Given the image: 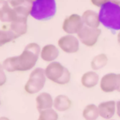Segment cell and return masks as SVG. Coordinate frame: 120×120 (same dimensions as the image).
Masks as SVG:
<instances>
[{
  "label": "cell",
  "mask_w": 120,
  "mask_h": 120,
  "mask_svg": "<svg viewBox=\"0 0 120 120\" xmlns=\"http://www.w3.org/2000/svg\"><path fill=\"white\" fill-rule=\"evenodd\" d=\"M83 25L82 16L74 13L65 18L62 23V30L66 34L77 35Z\"/></svg>",
  "instance_id": "obj_8"
},
{
  "label": "cell",
  "mask_w": 120,
  "mask_h": 120,
  "mask_svg": "<svg viewBox=\"0 0 120 120\" xmlns=\"http://www.w3.org/2000/svg\"><path fill=\"white\" fill-rule=\"evenodd\" d=\"M60 55V48L54 44H47L41 48L40 58L45 62L51 63L56 61Z\"/></svg>",
  "instance_id": "obj_12"
},
{
  "label": "cell",
  "mask_w": 120,
  "mask_h": 120,
  "mask_svg": "<svg viewBox=\"0 0 120 120\" xmlns=\"http://www.w3.org/2000/svg\"><path fill=\"white\" fill-rule=\"evenodd\" d=\"M117 92L120 93V74H118V87Z\"/></svg>",
  "instance_id": "obj_26"
},
{
  "label": "cell",
  "mask_w": 120,
  "mask_h": 120,
  "mask_svg": "<svg viewBox=\"0 0 120 120\" xmlns=\"http://www.w3.org/2000/svg\"><path fill=\"white\" fill-rule=\"evenodd\" d=\"M98 105L100 118L105 120L113 119L116 114V101H105L101 102Z\"/></svg>",
  "instance_id": "obj_10"
},
{
  "label": "cell",
  "mask_w": 120,
  "mask_h": 120,
  "mask_svg": "<svg viewBox=\"0 0 120 120\" xmlns=\"http://www.w3.org/2000/svg\"><path fill=\"white\" fill-rule=\"evenodd\" d=\"M0 106H1V100H0Z\"/></svg>",
  "instance_id": "obj_31"
},
{
  "label": "cell",
  "mask_w": 120,
  "mask_h": 120,
  "mask_svg": "<svg viewBox=\"0 0 120 120\" xmlns=\"http://www.w3.org/2000/svg\"><path fill=\"white\" fill-rule=\"evenodd\" d=\"M56 11V0H34L30 4V16L39 21L52 19Z\"/></svg>",
  "instance_id": "obj_3"
},
{
  "label": "cell",
  "mask_w": 120,
  "mask_h": 120,
  "mask_svg": "<svg viewBox=\"0 0 120 120\" xmlns=\"http://www.w3.org/2000/svg\"><path fill=\"white\" fill-rule=\"evenodd\" d=\"M80 43V41L77 36L72 34H65L58 39L57 47L65 53L74 54L79 51Z\"/></svg>",
  "instance_id": "obj_7"
},
{
  "label": "cell",
  "mask_w": 120,
  "mask_h": 120,
  "mask_svg": "<svg viewBox=\"0 0 120 120\" xmlns=\"http://www.w3.org/2000/svg\"><path fill=\"white\" fill-rule=\"evenodd\" d=\"M110 2H112V3H115V4L120 6V0H110Z\"/></svg>",
  "instance_id": "obj_27"
},
{
  "label": "cell",
  "mask_w": 120,
  "mask_h": 120,
  "mask_svg": "<svg viewBox=\"0 0 120 120\" xmlns=\"http://www.w3.org/2000/svg\"><path fill=\"white\" fill-rule=\"evenodd\" d=\"M116 115L120 119V100L116 101Z\"/></svg>",
  "instance_id": "obj_25"
},
{
  "label": "cell",
  "mask_w": 120,
  "mask_h": 120,
  "mask_svg": "<svg viewBox=\"0 0 120 120\" xmlns=\"http://www.w3.org/2000/svg\"><path fill=\"white\" fill-rule=\"evenodd\" d=\"M10 8L11 7L10 6L7 0H0V16L3 14L6 11H8Z\"/></svg>",
  "instance_id": "obj_22"
},
{
  "label": "cell",
  "mask_w": 120,
  "mask_h": 120,
  "mask_svg": "<svg viewBox=\"0 0 120 120\" xmlns=\"http://www.w3.org/2000/svg\"><path fill=\"white\" fill-rule=\"evenodd\" d=\"M7 1L12 8L25 5V3H26L25 0H7Z\"/></svg>",
  "instance_id": "obj_23"
},
{
  "label": "cell",
  "mask_w": 120,
  "mask_h": 120,
  "mask_svg": "<svg viewBox=\"0 0 120 120\" xmlns=\"http://www.w3.org/2000/svg\"><path fill=\"white\" fill-rule=\"evenodd\" d=\"M0 120H11L8 117H6V116H2L0 117Z\"/></svg>",
  "instance_id": "obj_29"
},
{
  "label": "cell",
  "mask_w": 120,
  "mask_h": 120,
  "mask_svg": "<svg viewBox=\"0 0 120 120\" xmlns=\"http://www.w3.org/2000/svg\"><path fill=\"white\" fill-rule=\"evenodd\" d=\"M101 34V30L100 28H91L83 25L76 36L82 44L87 48H92L97 43Z\"/></svg>",
  "instance_id": "obj_6"
},
{
  "label": "cell",
  "mask_w": 120,
  "mask_h": 120,
  "mask_svg": "<svg viewBox=\"0 0 120 120\" xmlns=\"http://www.w3.org/2000/svg\"><path fill=\"white\" fill-rule=\"evenodd\" d=\"M99 86L101 90L105 93H113L117 92L118 87V74L107 73L100 79Z\"/></svg>",
  "instance_id": "obj_9"
},
{
  "label": "cell",
  "mask_w": 120,
  "mask_h": 120,
  "mask_svg": "<svg viewBox=\"0 0 120 120\" xmlns=\"http://www.w3.org/2000/svg\"><path fill=\"white\" fill-rule=\"evenodd\" d=\"M41 48L36 43H30L25 47L19 56L6 58L3 61L4 70L7 72H26L34 70L40 57Z\"/></svg>",
  "instance_id": "obj_1"
},
{
  "label": "cell",
  "mask_w": 120,
  "mask_h": 120,
  "mask_svg": "<svg viewBox=\"0 0 120 120\" xmlns=\"http://www.w3.org/2000/svg\"><path fill=\"white\" fill-rule=\"evenodd\" d=\"M117 41H118V43H119V45L120 46V30L119 31V33H118V35H117Z\"/></svg>",
  "instance_id": "obj_28"
},
{
  "label": "cell",
  "mask_w": 120,
  "mask_h": 120,
  "mask_svg": "<svg viewBox=\"0 0 120 120\" xmlns=\"http://www.w3.org/2000/svg\"><path fill=\"white\" fill-rule=\"evenodd\" d=\"M18 37L11 30H0V47L11 43Z\"/></svg>",
  "instance_id": "obj_19"
},
{
  "label": "cell",
  "mask_w": 120,
  "mask_h": 120,
  "mask_svg": "<svg viewBox=\"0 0 120 120\" xmlns=\"http://www.w3.org/2000/svg\"><path fill=\"white\" fill-rule=\"evenodd\" d=\"M82 20L83 25L91 28H99L101 25L99 19V13L93 10H86L82 12Z\"/></svg>",
  "instance_id": "obj_15"
},
{
  "label": "cell",
  "mask_w": 120,
  "mask_h": 120,
  "mask_svg": "<svg viewBox=\"0 0 120 120\" xmlns=\"http://www.w3.org/2000/svg\"><path fill=\"white\" fill-rule=\"evenodd\" d=\"M110 120H115V119H110Z\"/></svg>",
  "instance_id": "obj_32"
},
{
  "label": "cell",
  "mask_w": 120,
  "mask_h": 120,
  "mask_svg": "<svg viewBox=\"0 0 120 120\" xmlns=\"http://www.w3.org/2000/svg\"><path fill=\"white\" fill-rule=\"evenodd\" d=\"M26 1V3H29V4H30V3H32V2H34V0H25Z\"/></svg>",
  "instance_id": "obj_30"
},
{
  "label": "cell",
  "mask_w": 120,
  "mask_h": 120,
  "mask_svg": "<svg viewBox=\"0 0 120 120\" xmlns=\"http://www.w3.org/2000/svg\"><path fill=\"white\" fill-rule=\"evenodd\" d=\"M99 19L101 25L111 32L120 30V6L109 2L100 8Z\"/></svg>",
  "instance_id": "obj_2"
},
{
  "label": "cell",
  "mask_w": 120,
  "mask_h": 120,
  "mask_svg": "<svg viewBox=\"0 0 120 120\" xmlns=\"http://www.w3.org/2000/svg\"><path fill=\"white\" fill-rule=\"evenodd\" d=\"M10 30L19 38L20 36L25 34L28 30L27 20H21L15 21L10 24Z\"/></svg>",
  "instance_id": "obj_18"
},
{
  "label": "cell",
  "mask_w": 120,
  "mask_h": 120,
  "mask_svg": "<svg viewBox=\"0 0 120 120\" xmlns=\"http://www.w3.org/2000/svg\"><path fill=\"white\" fill-rule=\"evenodd\" d=\"M47 79L44 69L38 67L32 70L28 80L25 84L24 89L25 92L30 95L38 94L44 87Z\"/></svg>",
  "instance_id": "obj_5"
},
{
  "label": "cell",
  "mask_w": 120,
  "mask_h": 120,
  "mask_svg": "<svg viewBox=\"0 0 120 120\" xmlns=\"http://www.w3.org/2000/svg\"><path fill=\"white\" fill-rule=\"evenodd\" d=\"M44 70L47 79L54 83L58 85H66L70 82L71 73L60 62L56 60L48 63Z\"/></svg>",
  "instance_id": "obj_4"
},
{
  "label": "cell",
  "mask_w": 120,
  "mask_h": 120,
  "mask_svg": "<svg viewBox=\"0 0 120 120\" xmlns=\"http://www.w3.org/2000/svg\"><path fill=\"white\" fill-rule=\"evenodd\" d=\"M108 61H109V58H108V56L105 53L97 54L91 60V69L94 71L100 70L107 65Z\"/></svg>",
  "instance_id": "obj_16"
},
{
  "label": "cell",
  "mask_w": 120,
  "mask_h": 120,
  "mask_svg": "<svg viewBox=\"0 0 120 120\" xmlns=\"http://www.w3.org/2000/svg\"><path fill=\"white\" fill-rule=\"evenodd\" d=\"M90 2L93 6L100 8L102 6H104L105 4H106L107 3L110 2V0H90Z\"/></svg>",
  "instance_id": "obj_24"
},
{
  "label": "cell",
  "mask_w": 120,
  "mask_h": 120,
  "mask_svg": "<svg viewBox=\"0 0 120 120\" xmlns=\"http://www.w3.org/2000/svg\"><path fill=\"white\" fill-rule=\"evenodd\" d=\"M7 74H6V70H4L3 65L0 64V87H3L6 84L7 82Z\"/></svg>",
  "instance_id": "obj_21"
},
{
  "label": "cell",
  "mask_w": 120,
  "mask_h": 120,
  "mask_svg": "<svg viewBox=\"0 0 120 120\" xmlns=\"http://www.w3.org/2000/svg\"><path fill=\"white\" fill-rule=\"evenodd\" d=\"M38 117L37 120H58L59 114L56 110L52 108V109H45V110L39 111Z\"/></svg>",
  "instance_id": "obj_20"
},
{
  "label": "cell",
  "mask_w": 120,
  "mask_h": 120,
  "mask_svg": "<svg viewBox=\"0 0 120 120\" xmlns=\"http://www.w3.org/2000/svg\"><path fill=\"white\" fill-rule=\"evenodd\" d=\"M100 79L101 78L97 74V72L94 71V70H89L82 74L80 82L83 87L87 89H92L99 85Z\"/></svg>",
  "instance_id": "obj_13"
},
{
  "label": "cell",
  "mask_w": 120,
  "mask_h": 120,
  "mask_svg": "<svg viewBox=\"0 0 120 120\" xmlns=\"http://www.w3.org/2000/svg\"><path fill=\"white\" fill-rule=\"evenodd\" d=\"M72 107V101L68 96L60 94L54 97L53 109L57 112H65Z\"/></svg>",
  "instance_id": "obj_14"
},
{
  "label": "cell",
  "mask_w": 120,
  "mask_h": 120,
  "mask_svg": "<svg viewBox=\"0 0 120 120\" xmlns=\"http://www.w3.org/2000/svg\"><path fill=\"white\" fill-rule=\"evenodd\" d=\"M53 102L54 98L50 93L46 92H39L35 97V106L38 112L53 108Z\"/></svg>",
  "instance_id": "obj_11"
},
{
  "label": "cell",
  "mask_w": 120,
  "mask_h": 120,
  "mask_svg": "<svg viewBox=\"0 0 120 120\" xmlns=\"http://www.w3.org/2000/svg\"><path fill=\"white\" fill-rule=\"evenodd\" d=\"M82 116L84 120H97L100 118L98 105L96 104H88L83 108Z\"/></svg>",
  "instance_id": "obj_17"
}]
</instances>
